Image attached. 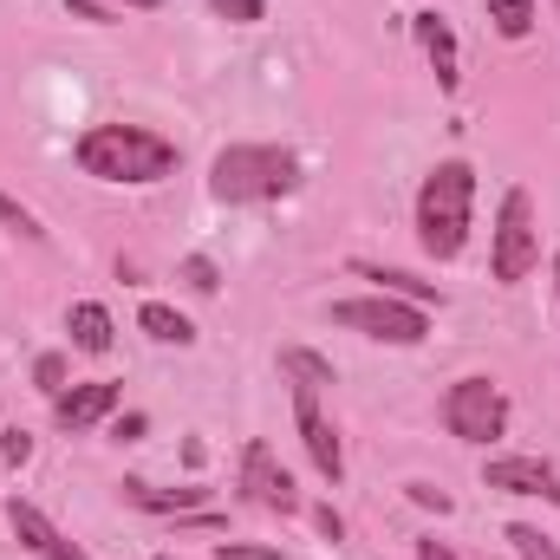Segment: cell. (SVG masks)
I'll list each match as a JSON object with an SVG mask.
<instances>
[{"instance_id": "1", "label": "cell", "mask_w": 560, "mask_h": 560, "mask_svg": "<svg viewBox=\"0 0 560 560\" xmlns=\"http://www.w3.org/2000/svg\"><path fill=\"white\" fill-rule=\"evenodd\" d=\"M79 170L98 183H163L176 170V143L143 125H92L79 138Z\"/></svg>"}, {"instance_id": "2", "label": "cell", "mask_w": 560, "mask_h": 560, "mask_svg": "<svg viewBox=\"0 0 560 560\" xmlns=\"http://www.w3.org/2000/svg\"><path fill=\"white\" fill-rule=\"evenodd\" d=\"M476 215V170L469 163H436L418 189V242L430 261H456L469 242Z\"/></svg>"}, {"instance_id": "3", "label": "cell", "mask_w": 560, "mask_h": 560, "mask_svg": "<svg viewBox=\"0 0 560 560\" xmlns=\"http://www.w3.org/2000/svg\"><path fill=\"white\" fill-rule=\"evenodd\" d=\"M300 189V156L287 143H229L209 170L215 202H280Z\"/></svg>"}, {"instance_id": "4", "label": "cell", "mask_w": 560, "mask_h": 560, "mask_svg": "<svg viewBox=\"0 0 560 560\" xmlns=\"http://www.w3.org/2000/svg\"><path fill=\"white\" fill-rule=\"evenodd\" d=\"M332 319H339V326H352V332H365V339H385V346H418L423 332H430L423 306L398 300V293H365V300H339V306H332Z\"/></svg>"}, {"instance_id": "5", "label": "cell", "mask_w": 560, "mask_h": 560, "mask_svg": "<svg viewBox=\"0 0 560 560\" xmlns=\"http://www.w3.org/2000/svg\"><path fill=\"white\" fill-rule=\"evenodd\" d=\"M443 423H450V436H463V443H495V436L509 430V398H502V385H489V378H456V385L443 392Z\"/></svg>"}, {"instance_id": "6", "label": "cell", "mask_w": 560, "mask_h": 560, "mask_svg": "<svg viewBox=\"0 0 560 560\" xmlns=\"http://www.w3.org/2000/svg\"><path fill=\"white\" fill-rule=\"evenodd\" d=\"M541 261V235H535V202H528V189H509L502 196V215H495V280L502 287H515V280H528V268Z\"/></svg>"}, {"instance_id": "7", "label": "cell", "mask_w": 560, "mask_h": 560, "mask_svg": "<svg viewBox=\"0 0 560 560\" xmlns=\"http://www.w3.org/2000/svg\"><path fill=\"white\" fill-rule=\"evenodd\" d=\"M293 423H300V443H306L313 469H319L326 482H339V476H346V450H339V430L319 411V392H313V385H293Z\"/></svg>"}, {"instance_id": "8", "label": "cell", "mask_w": 560, "mask_h": 560, "mask_svg": "<svg viewBox=\"0 0 560 560\" xmlns=\"http://www.w3.org/2000/svg\"><path fill=\"white\" fill-rule=\"evenodd\" d=\"M242 489H248L261 509H275V515H293V509H300V489H293L287 463H280L268 443H248V450H242Z\"/></svg>"}, {"instance_id": "9", "label": "cell", "mask_w": 560, "mask_h": 560, "mask_svg": "<svg viewBox=\"0 0 560 560\" xmlns=\"http://www.w3.org/2000/svg\"><path fill=\"white\" fill-rule=\"evenodd\" d=\"M482 482L502 489V495H541V502H560V476H555V463H541V456H495V463L482 469Z\"/></svg>"}, {"instance_id": "10", "label": "cell", "mask_w": 560, "mask_h": 560, "mask_svg": "<svg viewBox=\"0 0 560 560\" xmlns=\"http://www.w3.org/2000/svg\"><path fill=\"white\" fill-rule=\"evenodd\" d=\"M112 411H118V385H112V378L72 385V392H59V398H52V418L66 423V430H92V423L112 418Z\"/></svg>"}, {"instance_id": "11", "label": "cell", "mask_w": 560, "mask_h": 560, "mask_svg": "<svg viewBox=\"0 0 560 560\" xmlns=\"http://www.w3.org/2000/svg\"><path fill=\"white\" fill-rule=\"evenodd\" d=\"M7 522H13V535H20L39 560H85V548H79V541H66V535L33 509V502H7Z\"/></svg>"}, {"instance_id": "12", "label": "cell", "mask_w": 560, "mask_h": 560, "mask_svg": "<svg viewBox=\"0 0 560 560\" xmlns=\"http://www.w3.org/2000/svg\"><path fill=\"white\" fill-rule=\"evenodd\" d=\"M411 26H418L423 59L436 66V85H443V92H456V79H463V59H456V33H450V20H443V13H418Z\"/></svg>"}, {"instance_id": "13", "label": "cell", "mask_w": 560, "mask_h": 560, "mask_svg": "<svg viewBox=\"0 0 560 560\" xmlns=\"http://www.w3.org/2000/svg\"><path fill=\"white\" fill-rule=\"evenodd\" d=\"M66 332H72L79 352H112V346H118V326H112V313H105L98 300H79V306L66 313Z\"/></svg>"}, {"instance_id": "14", "label": "cell", "mask_w": 560, "mask_h": 560, "mask_svg": "<svg viewBox=\"0 0 560 560\" xmlns=\"http://www.w3.org/2000/svg\"><path fill=\"white\" fill-rule=\"evenodd\" d=\"M125 502L131 509H150V515H196L202 509V489H156V482L131 476L125 482Z\"/></svg>"}, {"instance_id": "15", "label": "cell", "mask_w": 560, "mask_h": 560, "mask_svg": "<svg viewBox=\"0 0 560 560\" xmlns=\"http://www.w3.org/2000/svg\"><path fill=\"white\" fill-rule=\"evenodd\" d=\"M138 326L150 332V339H156V346H196V326H189L176 306H163V300H143Z\"/></svg>"}, {"instance_id": "16", "label": "cell", "mask_w": 560, "mask_h": 560, "mask_svg": "<svg viewBox=\"0 0 560 560\" xmlns=\"http://www.w3.org/2000/svg\"><path fill=\"white\" fill-rule=\"evenodd\" d=\"M359 275L378 280V293H398V300H411V306H436V287H423V280L398 275V268H372V261H359Z\"/></svg>"}, {"instance_id": "17", "label": "cell", "mask_w": 560, "mask_h": 560, "mask_svg": "<svg viewBox=\"0 0 560 560\" xmlns=\"http://www.w3.org/2000/svg\"><path fill=\"white\" fill-rule=\"evenodd\" d=\"M280 372H287L293 385H313V392H319V385H332V365H326L319 352H300V346H287V352H280Z\"/></svg>"}, {"instance_id": "18", "label": "cell", "mask_w": 560, "mask_h": 560, "mask_svg": "<svg viewBox=\"0 0 560 560\" xmlns=\"http://www.w3.org/2000/svg\"><path fill=\"white\" fill-rule=\"evenodd\" d=\"M489 20L502 39H528L535 33V0H489Z\"/></svg>"}, {"instance_id": "19", "label": "cell", "mask_w": 560, "mask_h": 560, "mask_svg": "<svg viewBox=\"0 0 560 560\" xmlns=\"http://www.w3.org/2000/svg\"><path fill=\"white\" fill-rule=\"evenodd\" d=\"M509 541H515V555H522V560H560V548L541 535V528H528V522H515V528H509Z\"/></svg>"}, {"instance_id": "20", "label": "cell", "mask_w": 560, "mask_h": 560, "mask_svg": "<svg viewBox=\"0 0 560 560\" xmlns=\"http://www.w3.org/2000/svg\"><path fill=\"white\" fill-rule=\"evenodd\" d=\"M222 20H235V26H255V20H268V0H209Z\"/></svg>"}, {"instance_id": "21", "label": "cell", "mask_w": 560, "mask_h": 560, "mask_svg": "<svg viewBox=\"0 0 560 560\" xmlns=\"http://www.w3.org/2000/svg\"><path fill=\"white\" fill-rule=\"evenodd\" d=\"M0 222H7V229H20V235H26V242H39V235H46V229H39V222H33V209H20V202H13V196H0Z\"/></svg>"}, {"instance_id": "22", "label": "cell", "mask_w": 560, "mask_h": 560, "mask_svg": "<svg viewBox=\"0 0 560 560\" xmlns=\"http://www.w3.org/2000/svg\"><path fill=\"white\" fill-rule=\"evenodd\" d=\"M33 378H39V392H52V398H59V392H66V359H59V352H46V359L33 365Z\"/></svg>"}, {"instance_id": "23", "label": "cell", "mask_w": 560, "mask_h": 560, "mask_svg": "<svg viewBox=\"0 0 560 560\" xmlns=\"http://www.w3.org/2000/svg\"><path fill=\"white\" fill-rule=\"evenodd\" d=\"M183 280H189L196 293H215V287H222V275H215V261H202V255H189V261H183Z\"/></svg>"}, {"instance_id": "24", "label": "cell", "mask_w": 560, "mask_h": 560, "mask_svg": "<svg viewBox=\"0 0 560 560\" xmlns=\"http://www.w3.org/2000/svg\"><path fill=\"white\" fill-rule=\"evenodd\" d=\"M0 456H7V463H26V456H33V436H26L20 423H7V430H0Z\"/></svg>"}, {"instance_id": "25", "label": "cell", "mask_w": 560, "mask_h": 560, "mask_svg": "<svg viewBox=\"0 0 560 560\" xmlns=\"http://www.w3.org/2000/svg\"><path fill=\"white\" fill-rule=\"evenodd\" d=\"M215 560H280L275 548H248V541H215Z\"/></svg>"}, {"instance_id": "26", "label": "cell", "mask_w": 560, "mask_h": 560, "mask_svg": "<svg viewBox=\"0 0 560 560\" xmlns=\"http://www.w3.org/2000/svg\"><path fill=\"white\" fill-rule=\"evenodd\" d=\"M411 502H418V509H436V515L450 509V495H443V489H430V482H411Z\"/></svg>"}, {"instance_id": "27", "label": "cell", "mask_w": 560, "mask_h": 560, "mask_svg": "<svg viewBox=\"0 0 560 560\" xmlns=\"http://www.w3.org/2000/svg\"><path fill=\"white\" fill-rule=\"evenodd\" d=\"M112 436H125V443H131V436H143V418H138V411H131V418H118V423H112Z\"/></svg>"}, {"instance_id": "28", "label": "cell", "mask_w": 560, "mask_h": 560, "mask_svg": "<svg viewBox=\"0 0 560 560\" xmlns=\"http://www.w3.org/2000/svg\"><path fill=\"white\" fill-rule=\"evenodd\" d=\"M418 560H456V555H450L443 541H418Z\"/></svg>"}, {"instance_id": "29", "label": "cell", "mask_w": 560, "mask_h": 560, "mask_svg": "<svg viewBox=\"0 0 560 560\" xmlns=\"http://www.w3.org/2000/svg\"><path fill=\"white\" fill-rule=\"evenodd\" d=\"M125 7H143V13H150V7H163V0H125Z\"/></svg>"}, {"instance_id": "30", "label": "cell", "mask_w": 560, "mask_h": 560, "mask_svg": "<svg viewBox=\"0 0 560 560\" xmlns=\"http://www.w3.org/2000/svg\"><path fill=\"white\" fill-rule=\"evenodd\" d=\"M555 287H560V255H555Z\"/></svg>"}, {"instance_id": "31", "label": "cell", "mask_w": 560, "mask_h": 560, "mask_svg": "<svg viewBox=\"0 0 560 560\" xmlns=\"http://www.w3.org/2000/svg\"><path fill=\"white\" fill-rule=\"evenodd\" d=\"M156 560H176V555H156Z\"/></svg>"}, {"instance_id": "32", "label": "cell", "mask_w": 560, "mask_h": 560, "mask_svg": "<svg viewBox=\"0 0 560 560\" xmlns=\"http://www.w3.org/2000/svg\"><path fill=\"white\" fill-rule=\"evenodd\" d=\"M555 7H560V0H555Z\"/></svg>"}]
</instances>
